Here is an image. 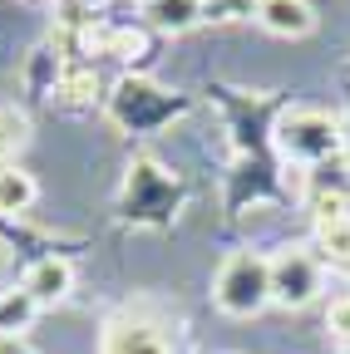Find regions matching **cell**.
Instances as JSON below:
<instances>
[{
    "mask_svg": "<svg viewBox=\"0 0 350 354\" xmlns=\"http://www.w3.org/2000/svg\"><path fill=\"white\" fill-rule=\"evenodd\" d=\"M212 305L227 320H252L272 305V256L232 251L212 276Z\"/></svg>",
    "mask_w": 350,
    "mask_h": 354,
    "instance_id": "cell-1",
    "label": "cell"
},
{
    "mask_svg": "<svg viewBox=\"0 0 350 354\" xmlns=\"http://www.w3.org/2000/svg\"><path fill=\"white\" fill-rule=\"evenodd\" d=\"M272 138H277V153L286 162L321 167V162L345 153V123L335 113H321V109H286L272 128Z\"/></svg>",
    "mask_w": 350,
    "mask_h": 354,
    "instance_id": "cell-2",
    "label": "cell"
},
{
    "mask_svg": "<svg viewBox=\"0 0 350 354\" xmlns=\"http://www.w3.org/2000/svg\"><path fill=\"white\" fill-rule=\"evenodd\" d=\"M321 281H326V266L311 246H281L272 256V305L306 310L321 295Z\"/></svg>",
    "mask_w": 350,
    "mask_h": 354,
    "instance_id": "cell-3",
    "label": "cell"
},
{
    "mask_svg": "<svg viewBox=\"0 0 350 354\" xmlns=\"http://www.w3.org/2000/svg\"><path fill=\"white\" fill-rule=\"evenodd\" d=\"M109 109H114V118L123 123V128H153L158 118H168L173 104L158 84H148V79H134V74H123L119 84H114V99H109Z\"/></svg>",
    "mask_w": 350,
    "mask_h": 354,
    "instance_id": "cell-4",
    "label": "cell"
},
{
    "mask_svg": "<svg viewBox=\"0 0 350 354\" xmlns=\"http://www.w3.org/2000/svg\"><path fill=\"white\" fill-rule=\"evenodd\" d=\"M306 202H311V221L350 216V162H345V158H331V162L311 167V183H306Z\"/></svg>",
    "mask_w": 350,
    "mask_h": 354,
    "instance_id": "cell-5",
    "label": "cell"
},
{
    "mask_svg": "<svg viewBox=\"0 0 350 354\" xmlns=\"http://www.w3.org/2000/svg\"><path fill=\"white\" fill-rule=\"evenodd\" d=\"M99 354H173V339L148 325V320H134V315H119L104 325L99 335Z\"/></svg>",
    "mask_w": 350,
    "mask_h": 354,
    "instance_id": "cell-6",
    "label": "cell"
},
{
    "mask_svg": "<svg viewBox=\"0 0 350 354\" xmlns=\"http://www.w3.org/2000/svg\"><path fill=\"white\" fill-rule=\"evenodd\" d=\"M256 20H261V30H272L281 39H306L321 15L311 0H256Z\"/></svg>",
    "mask_w": 350,
    "mask_h": 354,
    "instance_id": "cell-7",
    "label": "cell"
},
{
    "mask_svg": "<svg viewBox=\"0 0 350 354\" xmlns=\"http://www.w3.org/2000/svg\"><path fill=\"white\" fill-rule=\"evenodd\" d=\"M20 286L30 290L35 305H60L69 290H74V266L64 256H40L30 271L20 276Z\"/></svg>",
    "mask_w": 350,
    "mask_h": 354,
    "instance_id": "cell-8",
    "label": "cell"
},
{
    "mask_svg": "<svg viewBox=\"0 0 350 354\" xmlns=\"http://www.w3.org/2000/svg\"><path fill=\"white\" fill-rule=\"evenodd\" d=\"M321 266H331L335 276H350V216H326L316 221V246Z\"/></svg>",
    "mask_w": 350,
    "mask_h": 354,
    "instance_id": "cell-9",
    "label": "cell"
},
{
    "mask_svg": "<svg viewBox=\"0 0 350 354\" xmlns=\"http://www.w3.org/2000/svg\"><path fill=\"white\" fill-rule=\"evenodd\" d=\"M99 74H94V64H69L60 79H55V99L64 104V109H94L99 104Z\"/></svg>",
    "mask_w": 350,
    "mask_h": 354,
    "instance_id": "cell-10",
    "label": "cell"
},
{
    "mask_svg": "<svg viewBox=\"0 0 350 354\" xmlns=\"http://www.w3.org/2000/svg\"><path fill=\"white\" fill-rule=\"evenodd\" d=\"M143 15L158 25V30H173V35H183L193 30L202 15H207V0H148Z\"/></svg>",
    "mask_w": 350,
    "mask_h": 354,
    "instance_id": "cell-11",
    "label": "cell"
},
{
    "mask_svg": "<svg viewBox=\"0 0 350 354\" xmlns=\"http://www.w3.org/2000/svg\"><path fill=\"white\" fill-rule=\"evenodd\" d=\"M35 197H40V187H35V177L25 172V167H0V216H20V212H30L35 207Z\"/></svg>",
    "mask_w": 350,
    "mask_h": 354,
    "instance_id": "cell-12",
    "label": "cell"
},
{
    "mask_svg": "<svg viewBox=\"0 0 350 354\" xmlns=\"http://www.w3.org/2000/svg\"><path fill=\"white\" fill-rule=\"evenodd\" d=\"M30 143V113L20 104H0V167H10Z\"/></svg>",
    "mask_w": 350,
    "mask_h": 354,
    "instance_id": "cell-13",
    "label": "cell"
},
{
    "mask_svg": "<svg viewBox=\"0 0 350 354\" xmlns=\"http://www.w3.org/2000/svg\"><path fill=\"white\" fill-rule=\"evenodd\" d=\"M35 300L25 286H10V290H0V335H25L30 320H35Z\"/></svg>",
    "mask_w": 350,
    "mask_h": 354,
    "instance_id": "cell-14",
    "label": "cell"
},
{
    "mask_svg": "<svg viewBox=\"0 0 350 354\" xmlns=\"http://www.w3.org/2000/svg\"><path fill=\"white\" fill-rule=\"evenodd\" d=\"M143 50H148V35H143V30H134V25L104 30V55H114V59H139Z\"/></svg>",
    "mask_w": 350,
    "mask_h": 354,
    "instance_id": "cell-15",
    "label": "cell"
},
{
    "mask_svg": "<svg viewBox=\"0 0 350 354\" xmlns=\"http://www.w3.org/2000/svg\"><path fill=\"white\" fill-rule=\"evenodd\" d=\"M326 330H331V339H335V344H345V349H350V295L331 300V310H326Z\"/></svg>",
    "mask_w": 350,
    "mask_h": 354,
    "instance_id": "cell-16",
    "label": "cell"
},
{
    "mask_svg": "<svg viewBox=\"0 0 350 354\" xmlns=\"http://www.w3.org/2000/svg\"><path fill=\"white\" fill-rule=\"evenodd\" d=\"M0 354H35V344L25 335H0Z\"/></svg>",
    "mask_w": 350,
    "mask_h": 354,
    "instance_id": "cell-17",
    "label": "cell"
},
{
    "mask_svg": "<svg viewBox=\"0 0 350 354\" xmlns=\"http://www.w3.org/2000/svg\"><path fill=\"white\" fill-rule=\"evenodd\" d=\"M345 143H350V128H345Z\"/></svg>",
    "mask_w": 350,
    "mask_h": 354,
    "instance_id": "cell-18",
    "label": "cell"
},
{
    "mask_svg": "<svg viewBox=\"0 0 350 354\" xmlns=\"http://www.w3.org/2000/svg\"><path fill=\"white\" fill-rule=\"evenodd\" d=\"M143 6H148V0H143Z\"/></svg>",
    "mask_w": 350,
    "mask_h": 354,
    "instance_id": "cell-19",
    "label": "cell"
}]
</instances>
